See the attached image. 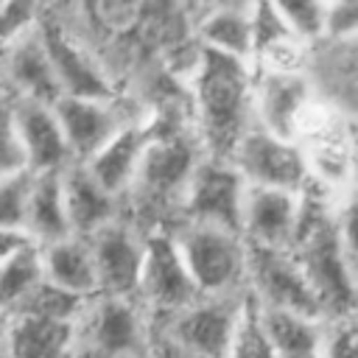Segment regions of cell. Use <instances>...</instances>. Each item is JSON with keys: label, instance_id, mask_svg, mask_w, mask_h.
I'll return each mask as SVG.
<instances>
[{"label": "cell", "instance_id": "obj_1", "mask_svg": "<svg viewBox=\"0 0 358 358\" xmlns=\"http://www.w3.org/2000/svg\"><path fill=\"white\" fill-rule=\"evenodd\" d=\"M196 143L204 157L229 162L252 120V67L246 62L196 50L190 67Z\"/></svg>", "mask_w": 358, "mask_h": 358}, {"label": "cell", "instance_id": "obj_2", "mask_svg": "<svg viewBox=\"0 0 358 358\" xmlns=\"http://www.w3.org/2000/svg\"><path fill=\"white\" fill-rule=\"evenodd\" d=\"M294 143L299 145L308 185L333 196L350 199L355 179V126L352 115L322 101L319 95L299 112Z\"/></svg>", "mask_w": 358, "mask_h": 358}, {"label": "cell", "instance_id": "obj_3", "mask_svg": "<svg viewBox=\"0 0 358 358\" xmlns=\"http://www.w3.org/2000/svg\"><path fill=\"white\" fill-rule=\"evenodd\" d=\"M201 148L193 134L185 131H154V140L148 143L137 176L129 187V199L137 201L143 215H151V232L157 229V218L165 213L182 210V199L187 190V182L201 159Z\"/></svg>", "mask_w": 358, "mask_h": 358}, {"label": "cell", "instance_id": "obj_4", "mask_svg": "<svg viewBox=\"0 0 358 358\" xmlns=\"http://www.w3.org/2000/svg\"><path fill=\"white\" fill-rule=\"evenodd\" d=\"M168 232L199 296L246 291V243L241 235L193 221H176Z\"/></svg>", "mask_w": 358, "mask_h": 358}, {"label": "cell", "instance_id": "obj_5", "mask_svg": "<svg viewBox=\"0 0 358 358\" xmlns=\"http://www.w3.org/2000/svg\"><path fill=\"white\" fill-rule=\"evenodd\" d=\"M134 299L157 322L171 319L173 313H179L182 308H187L190 302L199 299V291H196L168 229H154L145 235L143 268H140Z\"/></svg>", "mask_w": 358, "mask_h": 358}, {"label": "cell", "instance_id": "obj_6", "mask_svg": "<svg viewBox=\"0 0 358 358\" xmlns=\"http://www.w3.org/2000/svg\"><path fill=\"white\" fill-rule=\"evenodd\" d=\"M243 296L246 291L227 296H199L171 319L157 322V330L199 358H229Z\"/></svg>", "mask_w": 358, "mask_h": 358}, {"label": "cell", "instance_id": "obj_7", "mask_svg": "<svg viewBox=\"0 0 358 358\" xmlns=\"http://www.w3.org/2000/svg\"><path fill=\"white\" fill-rule=\"evenodd\" d=\"M36 28L45 42V50H48V59H50V67H53L62 95L98 98V101L115 98V84H112L106 67L70 28H64V22L53 20L50 11L39 8Z\"/></svg>", "mask_w": 358, "mask_h": 358}, {"label": "cell", "instance_id": "obj_8", "mask_svg": "<svg viewBox=\"0 0 358 358\" xmlns=\"http://www.w3.org/2000/svg\"><path fill=\"white\" fill-rule=\"evenodd\" d=\"M229 165L238 171V176L243 179L246 187L302 193L308 185L299 145L291 140L274 137L255 123L238 140V145L229 157Z\"/></svg>", "mask_w": 358, "mask_h": 358}, {"label": "cell", "instance_id": "obj_9", "mask_svg": "<svg viewBox=\"0 0 358 358\" xmlns=\"http://www.w3.org/2000/svg\"><path fill=\"white\" fill-rule=\"evenodd\" d=\"M243 196H246V185L229 162L201 157L187 182L179 221L207 224L241 235Z\"/></svg>", "mask_w": 358, "mask_h": 358}, {"label": "cell", "instance_id": "obj_10", "mask_svg": "<svg viewBox=\"0 0 358 358\" xmlns=\"http://www.w3.org/2000/svg\"><path fill=\"white\" fill-rule=\"evenodd\" d=\"M246 291L263 308L322 319L316 296L288 249L246 246Z\"/></svg>", "mask_w": 358, "mask_h": 358}, {"label": "cell", "instance_id": "obj_11", "mask_svg": "<svg viewBox=\"0 0 358 358\" xmlns=\"http://www.w3.org/2000/svg\"><path fill=\"white\" fill-rule=\"evenodd\" d=\"M87 243H90L92 263H95L98 294L134 299L140 268H143L145 232L137 229L131 221L115 218L112 224H106L95 235H90Z\"/></svg>", "mask_w": 358, "mask_h": 358}, {"label": "cell", "instance_id": "obj_12", "mask_svg": "<svg viewBox=\"0 0 358 358\" xmlns=\"http://www.w3.org/2000/svg\"><path fill=\"white\" fill-rule=\"evenodd\" d=\"M53 115L64 134L67 151L73 162H87L98 148H103L131 117L120 112L112 101L98 98H73L62 95L53 101Z\"/></svg>", "mask_w": 358, "mask_h": 358}, {"label": "cell", "instance_id": "obj_13", "mask_svg": "<svg viewBox=\"0 0 358 358\" xmlns=\"http://www.w3.org/2000/svg\"><path fill=\"white\" fill-rule=\"evenodd\" d=\"M313 98L308 73H252V120L274 137L294 143L296 117Z\"/></svg>", "mask_w": 358, "mask_h": 358}, {"label": "cell", "instance_id": "obj_14", "mask_svg": "<svg viewBox=\"0 0 358 358\" xmlns=\"http://www.w3.org/2000/svg\"><path fill=\"white\" fill-rule=\"evenodd\" d=\"M14 134L28 173H59L70 159L64 134L53 115V103L11 98Z\"/></svg>", "mask_w": 358, "mask_h": 358}, {"label": "cell", "instance_id": "obj_15", "mask_svg": "<svg viewBox=\"0 0 358 358\" xmlns=\"http://www.w3.org/2000/svg\"><path fill=\"white\" fill-rule=\"evenodd\" d=\"M299 221V193L246 187L241 238L257 249H288Z\"/></svg>", "mask_w": 358, "mask_h": 358}, {"label": "cell", "instance_id": "obj_16", "mask_svg": "<svg viewBox=\"0 0 358 358\" xmlns=\"http://www.w3.org/2000/svg\"><path fill=\"white\" fill-rule=\"evenodd\" d=\"M0 64H3L11 98L39 101V103H53L56 98H62L59 81L53 76L36 22L6 48V53L0 56Z\"/></svg>", "mask_w": 358, "mask_h": 358}, {"label": "cell", "instance_id": "obj_17", "mask_svg": "<svg viewBox=\"0 0 358 358\" xmlns=\"http://www.w3.org/2000/svg\"><path fill=\"white\" fill-rule=\"evenodd\" d=\"M154 131H157V126H151V123L129 120L103 148H98L81 165L90 171V176L106 193H112L115 199H126V193L137 176L140 159H143L148 143L154 140Z\"/></svg>", "mask_w": 358, "mask_h": 358}, {"label": "cell", "instance_id": "obj_18", "mask_svg": "<svg viewBox=\"0 0 358 358\" xmlns=\"http://www.w3.org/2000/svg\"><path fill=\"white\" fill-rule=\"evenodd\" d=\"M59 182L70 235L90 238L101 227L120 218V199L106 193L81 162H67L59 171Z\"/></svg>", "mask_w": 358, "mask_h": 358}, {"label": "cell", "instance_id": "obj_19", "mask_svg": "<svg viewBox=\"0 0 358 358\" xmlns=\"http://www.w3.org/2000/svg\"><path fill=\"white\" fill-rule=\"evenodd\" d=\"M0 341L6 358H70L76 324L36 316H8L3 319Z\"/></svg>", "mask_w": 358, "mask_h": 358}, {"label": "cell", "instance_id": "obj_20", "mask_svg": "<svg viewBox=\"0 0 358 358\" xmlns=\"http://www.w3.org/2000/svg\"><path fill=\"white\" fill-rule=\"evenodd\" d=\"M249 11H252V6H243V3H224V6L201 8V17L196 20L199 48L249 64V59H252Z\"/></svg>", "mask_w": 358, "mask_h": 358}, {"label": "cell", "instance_id": "obj_21", "mask_svg": "<svg viewBox=\"0 0 358 358\" xmlns=\"http://www.w3.org/2000/svg\"><path fill=\"white\" fill-rule=\"evenodd\" d=\"M39 255H42V271L48 282L84 299L98 296V277H95V263H92L87 238L67 235L62 241L39 246Z\"/></svg>", "mask_w": 358, "mask_h": 358}, {"label": "cell", "instance_id": "obj_22", "mask_svg": "<svg viewBox=\"0 0 358 358\" xmlns=\"http://www.w3.org/2000/svg\"><path fill=\"white\" fill-rule=\"evenodd\" d=\"M22 232L28 235V241L34 246H48V243L70 235L59 173H31Z\"/></svg>", "mask_w": 358, "mask_h": 358}, {"label": "cell", "instance_id": "obj_23", "mask_svg": "<svg viewBox=\"0 0 358 358\" xmlns=\"http://www.w3.org/2000/svg\"><path fill=\"white\" fill-rule=\"evenodd\" d=\"M257 316L274 358H319L322 319L263 305H257Z\"/></svg>", "mask_w": 358, "mask_h": 358}, {"label": "cell", "instance_id": "obj_24", "mask_svg": "<svg viewBox=\"0 0 358 358\" xmlns=\"http://www.w3.org/2000/svg\"><path fill=\"white\" fill-rule=\"evenodd\" d=\"M45 280L39 246L28 243L0 268V319H8L31 296V291Z\"/></svg>", "mask_w": 358, "mask_h": 358}, {"label": "cell", "instance_id": "obj_25", "mask_svg": "<svg viewBox=\"0 0 358 358\" xmlns=\"http://www.w3.org/2000/svg\"><path fill=\"white\" fill-rule=\"evenodd\" d=\"M92 299V296H90ZM87 299L84 296H76L48 280H42L31 296L20 305V310L14 316H36V319H50V322H64V324H76L81 310H84Z\"/></svg>", "mask_w": 358, "mask_h": 358}, {"label": "cell", "instance_id": "obj_26", "mask_svg": "<svg viewBox=\"0 0 358 358\" xmlns=\"http://www.w3.org/2000/svg\"><path fill=\"white\" fill-rule=\"evenodd\" d=\"M229 358H274L271 344H268L263 324H260V316H257V302L249 296V291L243 296V310L238 319Z\"/></svg>", "mask_w": 358, "mask_h": 358}, {"label": "cell", "instance_id": "obj_27", "mask_svg": "<svg viewBox=\"0 0 358 358\" xmlns=\"http://www.w3.org/2000/svg\"><path fill=\"white\" fill-rule=\"evenodd\" d=\"M285 31L305 42V45H316L322 42L324 34V3H274Z\"/></svg>", "mask_w": 358, "mask_h": 358}, {"label": "cell", "instance_id": "obj_28", "mask_svg": "<svg viewBox=\"0 0 358 358\" xmlns=\"http://www.w3.org/2000/svg\"><path fill=\"white\" fill-rule=\"evenodd\" d=\"M28 187H31L28 171L0 176V229H20L22 232Z\"/></svg>", "mask_w": 358, "mask_h": 358}, {"label": "cell", "instance_id": "obj_29", "mask_svg": "<svg viewBox=\"0 0 358 358\" xmlns=\"http://www.w3.org/2000/svg\"><path fill=\"white\" fill-rule=\"evenodd\" d=\"M355 316H338L322 322L319 358H358L355 347Z\"/></svg>", "mask_w": 358, "mask_h": 358}, {"label": "cell", "instance_id": "obj_30", "mask_svg": "<svg viewBox=\"0 0 358 358\" xmlns=\"http://www.w3.org/2000/svg\"><path fill=\"white\" fill-rule=\"evenodd\" d=\"M358 34V3H324V42H355Z\"/></svg>", "mask_w": 358, "mask_h": 358}, {"label": "cell", "instance_id": "obj_31", "mask_svg": "<svg viewBox=\"0 0 358 358\" xmlns=\"http://www.w3.org/2000/svg\"><path fill=\"white\" fill-rule=\"evenodd\" d=\"M36 11H39V6H31V3H3V8H0V56L22 31H28L36 22Z\"/></svg>", "mask_w": 358, "mask_h": 358}, {"label": "cell", "instance_id": "obj_32", "mask_svg": "<svg viewBox=\"0 0 358 358\" xmlns=\"http://www.w3.org/2000/svg\"><path fill=\"white\" fill-rule=\"evenodd\" d=\"M22 168V154L14 134V115H11V98L0 101V176L17 173Z\"/></svg>", "mask_w": 358, "mask_h": 358}, {"label": "cell", "instance_id": "obj_33", "mask_svg": "<svg viewBox=\"0 0 358 358\" xmlns=\"http://www.w3.org/2000/svg\"><path fill=\"white\" fill-rule=\"evenodd\" d=\"M148 358H199V355L179 347L162 330H154V333H148Z\"/></svg>", "mask_w": 358, "mask_h": 358}, {"label": "cell", "instance_id": "obj_34", "mask_svg": "<svg viewBox=\"0 0 358 358\" xmlns=\"http://www.w3.org/2000/svg\"><path fill=\"white\" fill-rule=\"evenodd\" d=\"M28 235L20 229H0V268L28 246Z\"/></svg>", "mask_w": 358, "mask_h": 358}, {"label": "cell", "instance_id": "obj_35", "mask_svg": "<svg viewBox=\"0 0 358 358\" xmlns=\"http://www.w3.org/2000/svg\"><path fill=\"white\" fill-rule=\"evenodd\" d=\"M6 98H11V92H8V81H6V73L0 64V101H6Z\"/></svg>", "mask_w": 358, "mask_h": 358}, {"label": "cell", "instance_id": "obj_36", "mask_svg": "<svg viewBox=\"0 0 358 358\" xmlns=\"http://www.w3.org/2000/svg\"><path fill=\"white\" fill-rule=\"evenodd\" d=\"M0 327H3V319H0Z\"/></svg>", "mask_w": 358, "mask_h": 358}, {"label": "cell", "instance_id": "obj_37", "mask_svg": "<svg viewBox=\"0 0 358 358\" xmlns=\"http://www.w3.org/2000/svg\"><path fill=\"white\" fill-rule=\"evenodd\" d=\"M0 8H3V3H0Z\"/></svg>", "mask_w": 358, "mask_h": 358}]
</instances>
